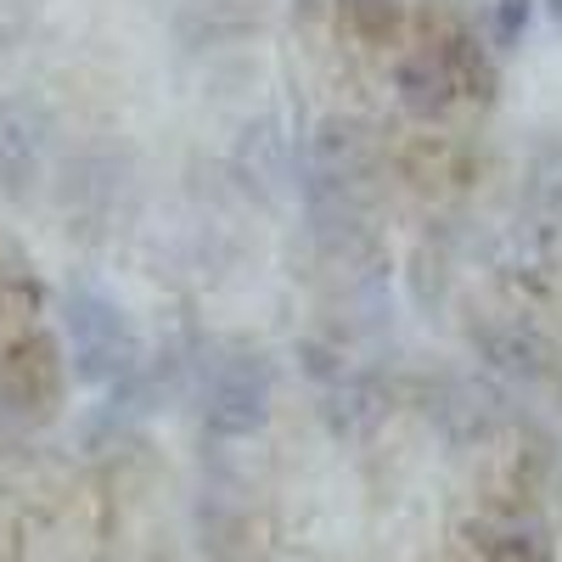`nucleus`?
I'll return each mask as SVG.
<instances>
[{
  "label": "nucleus",
  "instance_id": "3",
  "mask_svg": "<svg viewBox=\"0 0 562 562\" xmlns=\"http://www.w3.org/2000/svg\"><path fill=\"white\" fill-rule=\"evenodd\" d=\"M394 85H400L405 113H416V119H439V113L456 102V90H461V79H456V68H450V52H445V45H422V52L400 57Z\"/></svg>",
  "mask_w": 562,
  "mask_h": 562
},
{
  "label": "nucleus",
  "instance_id": "8",
  "mask_svg": "<svg viewBox=\"0 0 562 562\" xmlns=\"http://www.w3.org/2000/svg\"><path fill=\"white\" fill-rule=\"evenodd\" d=\"M546 12H551V23L562 29V0H546Z\"/></svg>",
  "mask_w": 562,
  "mask_h": 562
},
{
  "label": "nucleus",
  "instance_id": "2",
  "mask_svg": "<svg viewBox=\"0 0 562 562\" xmlns=\"http://www.w3.org/2000/svg\"><path fill=\"white\" fill-rule=\"evenodd\" d=\"M270 394H276V371L265 355H237L220 360L214 378L203 389V422L220 439H248L270 422Z\"/></svg>",
  "mask_w": 562,
  "mask_h": 562
},
{
  "label": "nucleus",
  "instance_id": "5",
  "mask_svg": "<svg viewBox=\"0 0 562 562\" xmlns=\"http://www.w3.org/2000/svg\"><path fill=\"white\" fill-rule=\"evenodd\" d=\"M484 355L501 366V371H524V378H529V371H540V338L535 333H524V326H484Z\"/></svg>",
  "mask_w": 562,
  "mask_h": 562
},
{
  "label": "nucleus",
  "instance_id": "1",
  "mask_svg": "<svg viewBox=\"0 0 562 562\" xmlns=\"http://www.w3.org/2000/svg\"><path fill=\"white\" fill-rule=\"evenodd\" d=\"M63 326H68V344L79 360V378L90 383H124L130 371L140 366V338L135 326L124 321V310L90 288H74L63 299Z\"/></svg>",
  "mask_w": 562,
  "mask_h": 562
},
{
  "label": "nucleus",
  "instance_id": "7",
  "mask_svg": "<svg viewBox=\"0 0 562 562\" xmlns=\"http://www.w3.org/2000/svg\"><path fill=\"white\" fill-rule=\"evenodd\" d=\"M349 18L360 23L366 40H383L389 29H400V7H394V0H349Z\"/></svg>",
  "mask_w": 562,
  "mask_h": 562
},
{
  "label": "nucleus",
  "instance_id": "4",
  "mask_svg": "<svg viewBox=\"0 0 562 562\" xmlns=\"http://www.w3.org/2000/svg\"><path fill=\"white\" fill-rule=\"evenodd\" d=\"M40 147H45V124L23 102L0 108V180L23 186L40 169Z\"/></svg>",
  "mask_w": 562,
  "mask_h": 562
},
{
  "label": "nucleus",
  "instance_id": "6",
  "mask_svg": "<svg viewBox=\"0 0 562 562\" xmlns=\"http://www.w3.org/2000/svg\"><path fill=\"white\" fill-rule=\"evenodd\" d=\"M529 18H535V0H495V45L501 52H512L529 34Z\"/></svg>",
  "mask_w": 562,
  "mask_h": 562
}]
</instances>
